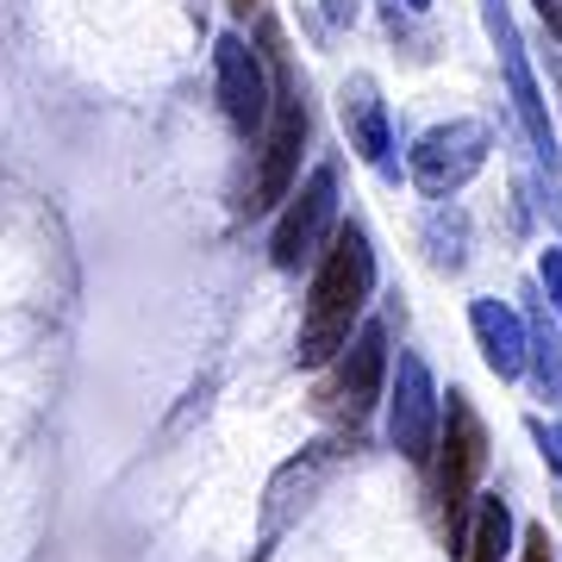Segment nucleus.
Returning <instances> with one entry per match:
<instances>
[{
    "instance_id": "obj_1",
    "label": "nucleus",
    "mask_w": 562,
    "mask_h": 562,
    "mask_svg": "<svg viewBox=\"0 0 562 562\" xmlns=\"http://www.w3.org/2000/svg\"><path fill=\"white\" fill-rule=\"evenodd\" d=\"M375 294V250L362 225H338V238L325 244L313 288H306V313H301V369H325L350 344V325L362 319V306Z\"/></svg>"
},
{
    "instance_id": "obj_2",
    "label": "nucleus",
    "mask_w": 562,
    "mask_h": 562,
    "mask_svg": "<svg viewBox=\"0 0 562 562\" xmlns=\"http://www.w3.org/2000/svg\"><path fill=\"white\" fill-rule=\"evenodd\" d=\"M487 469V431L475 419L469 394L450 387L443 401V438H438V513L450 550H469V506H475V482Z\"/></svg>"
},
{
    "instance_id": "obj_3",
    "label": "nucleus",
    "mask_w": 562,
    "mask_h": 562,
    "mask_svg": "<svg viewBox=\"0 0 562 562\" xmlns=\"http://www.w3.org/2000/svg\"><path fill=\"white\" fill-rule=\"evenodd\" d=\"M301 150H306V101L294 76L281 69L276 88V113H269V132L257 144V169H250V188H244V213L257 220L269 206L294 201V176H301Z\"/></svg>"
},
{
    "instance_id": "obj_4",
    "label": "nucleus",
    "mask_w": 562,
    "mask_h": 562,
    "mask_svg": "<svg viewBox=\"0 0 562 562\" xmlns=\"http://www.w3.org/2000/svg\"><path fill=\"white\" fill-rule=\"evenodd\" d=\"M387 438H394V450H401L406 462H419V469L438 457L443 394H438V382H431L425 357H413V350H401V362H394V387H387Z\"/></svg>"
},
{
    "instance_id": "obj_5",
    "label": "nucleus",
    "mask_w": 562,
    "mask_h": 562,
    "mask_svg": "<svg viewBox=\"0 0 562 562\" xmlns=\"http://www.w3.org/2000/svg\"><path fill=\"white\" fill-rule=\"evenodd\" d=\"M382 382H387V331H382V325H357V338L338 350L331 382L319 387L325 419L362 425L375 406H382Z\"/></svg>"
},
{
    "instance_id": "obj_6",
    "label": "nucleus",
    "mask_w": 562,
    "mask_h": 562,
    "mask_svg": "<svg viewBox=\"0 0 562 562\" xmlns=\"http://www.w3.org/2000/svg\"><path fill=\"white\" fill-rule=\"evenodd\" d=\"M331 225H338V169L325 162V169H313V176H306V188L288 201V213H281L276 244H269L276 269H288V276H294L301 262L325 257V244L338 238Z\"/></svg>"
},
{
    "instance_id": "obj_7",
    "label": "nucleus",
    "mask_w": 562,
    "mask_h": 562,
    "mask_svg": "<svg viewBox=\"0 0 562 562\" xmlns=\"http://www.w3.org/2000/svg\"><path fill=\"white\" fill-rule=\"evenodd\" d=\"M213 88H220V106H225V120H232V132H238V138L262 132V125H269V113H276L269 69L257 63V50H250L238 32H220V44H213Z\"/></svg>"
},
{
    "instance_id": "obj_8",
    "label": "nucleus",
    "mask_w": 562,
    "mask_h": 562,
    "mask_svg": "<svg viewBox=\"0 0 562 562\" xmlns=\"http://www.w3.org/2000/svg\"><path fill=\"white\" fill-rule=\"evenodd\" d=\"M482 162H487V125H475V120L431 125L413 144V181H419L425 194H457Z\"/></svg>"
},
{
    "instance_id": "obj_9",
    "label": "nucleus",
    "mask_w": 562,
    "mask_h": 562,
    "mask_svg": "<svg viewBox=\"0 0 562 562\" xmlns=\"http://www.w3.org/2000/svg\"><path fill=\"white\" fill-rule=\"evenodd\" d=\"M338 120H344V132H350V150H357L369 169L394 176V125H387L382 88H375L369 76H350L338 88Z\"/></svg>"
},
{
    "instance_id": "obj_10",
    "label": "nucleus",
    "mask_w": 562,
    "mask_h": 562,
    "mask_svg": "<svg viewBox=\"0 0 562 562\" xmlns=\"http://www.w3.org/2000/svg\"><path fill=\"white\" fill-rule=\"evenodd\" d=\"M469 325H475V344H482L487 369H494L501 382H513L525 369V325L513 319L501 301H475L469 306Z\"/></svg>"
},
{
    "instance_id": "obj_11",
    "label": "nucleus",
    "mask_w": 562,
    "mask_h": 562,
    "mask_svg": "<svg viewBox=\"0 0 562 562\" xmlns=\"http://www.w3.org/2000/svg\"><path fill=\"white\" fill-rule=\"evenodd\" d=\"M506 543H513V513H506V501L494 494V501L475 506V525H469V550H462V557L469 562H506Z\"/></svg>"
},
{
    "instance_id": "obj_12",
    "label": "nucleus",
    "mask_w": 562,
    "mask_h": 562,
    "mask_svg": "<svg viewBox=\"0 0 562 562\" xmlns=\"http://www.w3.org/2000/svg\"><path fill=\"white\" fill-rule=\"evenodd\" d=\"M538 443H543V457H550V469L562 475V431H550V425H538Z\"/></svg>"
},
{
    "instance_id": "obj_13",
    "label": "nucleus",
    "mask_w": 562,
    "mask_h": 562,
    "mask_svg": "<svg viewBox=\"0 0 562 562\" xmlns=\"http://www.w3.org/2000/svg\"><path fill=\"white\" fill-rule=\"evenodd\" d=\"M525 562H550V531H531L525 538Z\"/></svg>"
},
{
    "instance_id": "obj_14",
    "label": "nucleus",
    "mask_w": 562,
    "mask_h": 562,
    "mask_svg": "<svg viewBox=\"0 0 562 562\" xmlns=\"http://www.w3.org/2000/svg\"><path fill=\"white\" fill-rule=\"evenodd\" d=\"M543 281H550V301L562 306V257H543Z\"/></svg>"
},
{
    "instance_id": "obj_15",
    "label": "nucleus",
    "mask_w": 562,
    "mask_h": 562,
    "mask_svg": "<svg viewBox=\"0 0 562 562\" xmlns=\"http://www.w3.org/2000/svg\"><path fill=\"white\" fill-rule=\"evenodd\" d=\"M225 7H232V13H250V7H257V0H225Z\"/></svg>"
},
{
    "instance_id": "obj_16",
    "label": "nucleus",
    "mask_w": 562,
    "mask_h": 562,
    "mask_svg": "<svg viewBox=\"0 0 562 562\" xmlns=\"http://www.w3.org/2000/svg\"><path fill=\"white\" fill-rule=\"evenodd\" d=\"M406 7H425V0H406Z\"/></svg>"
}]
</instances>
